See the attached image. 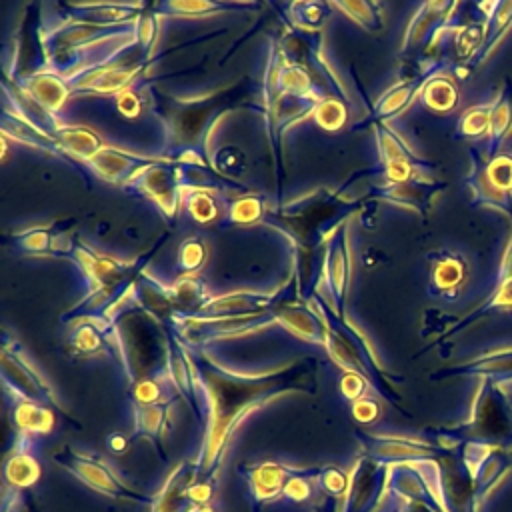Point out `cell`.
I'll return each mask as SVG.
<instances>
[{"mask_svg": "<svg viewBox=\"0 0 512 512\" xmlns=\"http://www.w3.org/2000/svg\"><path fill=\"white\" fill-rule=\"evenodd\" d=\"M182 200L190 218L198 224H212L220 216V208L212 196V190L182 188Z\"/></svg>", "mask_w": 512, "mask_h": 512, "instance_id": "26", "label": "cell"}, {"mask_svg": "<svg viewBox=\"0 0 512 512\" xmlns=\"http://www.w3.org/2000/svg\"><path fill=\"white\" fill-rule=\"evenodd\" d=\"M418 96H420V102L428 110H432L436 114H448L460 102V88L452 74L438 70L426 78Z\"/></svg>", "mask_w": 512, "mask_h": 512, "instance_id": "19", "label": "cell"}, {"mask_svg": "<svg viewBox=\"0 0 512 512\" xmlns=\"http://www.w3.org/2000/svg\"><path fill=\"white\" fill-rule=\"evenodd\" d=\"M54 138L58 140L60 152H68L70 156H76L86 164L104 148L102 140L84 126H60L54 132Z\"/></svg>", "mask_w": 512, "mask_h": 512, "instance_id": "22", "label": "cell"}, {"mask_svg": "<svg viewBox=\"0 0 512 512\" xmlns=\"http://www.w3.org/2000/svg\"><path fill=\"white\" fill-rule=\"evenodd\" d=\"M142 106H144L142 96L136 90H132L130 86L116 94V108L126 118H136L142 112Z\"/></svg>", "mask_w": 512, "mask_h": 512, "instance_id": "40", "label": "cell"}, {"mask_svg": "<svg viewBox=\"0 0 512 512\" xmlns=\"http://www.w3.org/2000/svg\"><path fill=\"white\" fill-rule=\"evenodd\" d=\"M288 10L292 14V20L304 32H318V28L324 24L328 16L326 4H320V2H296Z\"/></svg>", "mask_w": 512, "mask_h": 512, "instance_id": "33", "label": "cell"}, {"mask_svg": "<svg viewBox=\"0 0 512 512\" xmlns=\"http://www.w3.org/2000/svg\"><path fill=\"white\" fill-rule=\"evenodd\" d=\"M456 8H458L456 2H426V4H422L406 30L402 50L408 52L412 48L432 46L438 40V36L444 32V28H448L452 24Z\"/></svg>", "mask_w": 512, "mask_h": 512, "instance_id": "7", "label": "cell"}, {"mask_svg": "<svg viewBox=\"0 0 512 512\" xmlns=\"http://www.w3.org/2000/svg\"><path fill=\"white\" fill-rule=\"evenodd\" d=\"M264 214H266V206H264L260 196L242 194V196H238L236 200H232L228 204L226 218H228V222L248 226V224H254V222L262 220Z\"/></svg>", "mask_w": 512, "mask_h": 512, "instance_id": "30", "label": "cell"}, {"mask_svg": "<svg viewBox=\"0 0 512 512\" xmlns=\"http://www.w3.org/2000/svg\"><path fill=\"white\" fill-rule=\"evenodd\" d=\"M278 324H282L288 332L296 334L298 338H304L312 344H322L326 340V328L316 312L296 306V304H282L272 310Z\"/></svg>", "mask_w": 512, "mask_h": 512, "instance_id": "17", "label": "cell"}, {"mask_svg": "<svg viewBox=\"0 0 512 512\" xmlns=\"http://www.w3.org/2000/svg\"><path fill=\"white\" fill-rule=\"evenodd\" d=\"M366 382H368V380H366L362 374H358V372H346V374L342 376V380H340V392H342V396H344L346 400L354 402V400L366 396V394H364V392H366Z\"/></svg>", "mask_w": 512, "mask_h": 512, "instance_id": "42", "label": "cell"}, {"mask_svg": "<svg viewBox=\"0 0 512 512\" xmlns=\"http://www.w3.org/2000/svg\"><path fill=\"white\" fill-rule=\"evenodd\" d=\"M468 156L470 174L466 176V186L470 188L472 204L498 210L512 224V152L488 158L476 146H470Z\"/></svg>", "mask_w": 512, "mask_h": 512, "instance_id": "3", "label": "cell"}, {"mask_svg": "<svg viewBox=\"0 0 512 512\" xmlns=\"http://www.w3.org/2000/svg\"><path fill=\"white\" fill-rule=\"evenodd\" d=\"M188 366L196 374V386L204 392L208 410L206 438L194 468L202 478L212 480L218 470L222 450L244 416L258 410L270 398L288 390H304L308 368L304 362L284 366L276 372L258 376H238L214 364H194L186 352Z\"/></svg>", "mask_w": 512, "mask_h": 512, "instance_id": "1", "label": "cell"}, {"mask_svg": "<svg viewBox=\"0 0 512 512\" xmlns=\"http://www.w3.org/2000/svg\"><path fill=\"white\" fill-rule=\"evenodd\" d=\"M16 248L32 254L54 252V236L48 232V228H32L16 236Z\"/></svg>", "mask_w": 512, "mask_h": 512, "instance_id": "37", "label": "cell"}, {"mask_svg": "<svg viewBox=\"0 0 512 512\" xmlns=\"http://www.w3.org/2000/svg\"><path fill=\"white\" fill-rule=\"evenodd\" d=\"M512 134V80L506 78L498 96L492 100V118L486 144V156L492 158L502 152L504 142Z\"/></svg>", "mask_w": 512, "mask_h": 512, "instance_id": "18", "label": "cell"}, {"mask_svg": "<svg viewBox=\"0 0 512 512\" xmlns=\"http://www.w3.org/2000/svg\"><path fill=\"white\" fill-rule=\"evenodd\" d=\"M376 140H378L382 164H386V162H416V160H422L392 130H388L384 124H376Z\"/></svg>", "mask_w": 512, "mask_h": 512, "instance_id": "29", "label": "cell"}, {"mask_svg": "<svg viewBox=\"0 0 512 512\" xmlns=\"http://www.w3.org/2000/svg\"><path fill=\"white\" fill-rule=\"evenodd\" d=\"M22 92L46 112H58L72 90L66 78L52 70H42L22 82Z\"/></svg>", "mask_w": 512, "mask_h": 512, "instance_id": "15", "label": "cell"}, {"mask_svg": "<svg viewBox=\"0 0 512 512\" xmlns=\"http://www.w3.org/2000/svg\"><path fill=\"white\" fill-rule=\"evenodd\" d=\"M426 78H428V76L404 78L400 84H396L394 88H390V90L382 96V100L378 102V106H376V118L382 120V118H386V116H392V114L404 110V108L412 102V98H414L416 94H420V90H422Z\"/></svg>", "mask_w": 512, "mask_h": 512, "instance_id": "24", "label": "cell"}, {"mask_svg": "<svg viewBox=\"0 0 512 512\" xmlns=\"http://www.w3.org/2000/svg\"><path fill=\"white\" fill-rule=\"evenodd\" d=\"M352 416H354V420H358V422H362V424H372V422H376L378 420V416H380V402L378 400H374V398H370V396H362V398H358V400H354L352 402Z\"/></svg>", "mask_w": 512, "mask_h": 512, "instance_id": "41", "label": "cell"}, {"mask_svg": "<svg viewBox=\"0 0 512 512\" xmlns=\"http://www.w3.org/2000/svg\"><path fill=\"white\" fill-rule=\"evenodd\" d=\"M320 470H308L304 472H292L290 480L284 486V496L294 500V502H304L312 496V476L318 474Z\"/></svg>", "mask_w": 512, "mask_h": 512, "instance_id": "38", "label": "cell"}, {"mask_svg": "<svg viewBox=\"0 0 512 512\" xmlns=\"http://www.w3.org/2000/svg\"><path fill=\"white\" fill-rule=\"evenodd\" d=\"M214 166L224 178H238L246 170V158L236 146H222L214 156Z\"/></svg>", "mask_w": 512, "mask_h": 512, "instance_id": "35", "label": "cell"}, {"mask_svg": "<svg viewBox=\"0 0 512 512\" xmlns=\"http://www.w3.org/2000/svg\"><path fill=\"white\" fill-rule=\"evenodd\" d=\"M206 260V248L198 238H188L180 244L178 250V270L182 276L194 274Z\"/></svg>", "mask_w": 512, "mask_h": 512, "instance_id": "36", "label": "cell"}, {"mask_svg": "<svg viewBox=\"0 0 512 512\" xmlns=\"http://www.w3.org/2000/svg\"><path fill=\"white\" fill-rule=\"evenodd\" d=\"M126 186H130L132 190L156 202L168 218L176 214L178 204L182 200V184H180L176 160L174 162L152 160Z\"/></svg>", "mask_w": 512, "mask_h": 512, "instance_id": "5", "label": "cell"}, {"mask_svg": "<svg viewBox=\"0 0 512 512\" xmlns=\"http://www.w3.org/2000/svg\"><path fill=\"white\" fill-rule=\"evenodd\" d=\"M446 376H480L502 386L512 384V348L482 352L466 362L454 364L434 374V378H446Z\"/></svg>", "mask_w": 512, "mask_h": 512, "instance_id": "9", "label": "cell"}, {"mask_svg": "<svg viewBox=\"0 0 512 512\" xmlns=\"http://www.w3.org/2000/svg\"><path fill=\"white\" fill-rule=\"evenodd\" d=\"M476 8L484 16L486 38H484V46L472 66V72H474V68L482 66L486 62V58L492 56V52L498 48V44L508 34V30H512V2H502V0L500 2H480Z\"/></svg>", "mask_w": 512, "mask_h": 512, "instance_id": "16", "label": "cell"}, {"mask_svg": "<svg viewBox=\"0 0 512 512\" xmlns=\"http://www.w3.org/2000/svg\"><path fill=\"white\" fill-rule=\"evenodd\" d=\"M470 440L512 450V398L502 384L480 378L468 420L448 432H440L436 446L452 452Z\"/></svg>", "mask_w": 512, "mask_h": 512, "instance_id": "2", "label": "cell"}, {"mask_svg": "<svg viewBox=\"0 0 512 512\" xmlns=\"http://www.w3.org/2000/svg\"><path fill=\"white\" fill-rule=\"evenodd\" d=\"M150 162H152L150 158H142V156L112 148V146H104L88 164L104 180L128 184Z\"/></svg>", "mask_w": 512, "mask_h": 512, "instance_id": "12", "label": "cell"}, {"mask_svg": "<svg viewBox=\"0 0 512 512\" xmlns=\"http://www.w3.org/2000/svg\"><path fill=\"white\" fill-rule=\"evenodd\" d=\"M2 372L8 386L20 400H32L38 404H58L50 384L38 374V370L28 362L20 352H10L8 348L2 352Z\"/></svg>", "mask_w": 512, "mask_h": 512, "instance_id": "6", "label": "cell"}, {"mask_svg": "<svg viewBox=\"0 0 512 512\" xmlns=\"http://www.w3.org/2000/svg\"><path fill=\"white\" fill-rule=\"evenodd\" d=\"M168 426V404H152L136 408V434H144L156 446Z\"/></svg>", "mask_w": 512, "mask_h": 512, "instance_id": "27", "label": "cell"}, {"mask_svg": "<svg viewBox=\"0 0 512 512\" xmlns=\"http://www.w3.org/2000/svg\"><path fill=\"white\" fill-rule=\"evenodd\" d=\"M468 280V262L452 250L430 254V294L440 298H456Z\"/></svg>", "mask_w": 512, "mask_h": 512, "instance_id": "8", "label": "cell"}, {"mask_svg": "<svg viewBox=\"0 0 512 512\" xmlns=\"http://www.w3.org/2000/svg\"><path fill=\"white\" fill-rule=\"evenodd\" d=\"M236 4H222V2H164V4H156V12L160 14H168V16H202V14H212L218 10H226V8H234Z\"/></svg>", "mask_w": 512, "mask_h": 512, "instance_id": "32", "label": "cell"}, {"mask_svg": "<svg viewBox=\"0 0 512 512\" xmlns=\"http://www.w3.org/2000/svg\"><path fill=\"white\" fill-rule=\"evenodd\" d=\"M334 8L346 12L362 28L378 30L382 26V14H380L378 4H372V2H340V4H334Z\"/></svg>", "mask_w": 512, "mask_h": 512, "instance_id": "34", "label": "cell"}, {"mask_svg": "<svg viewBox=\"0 0 512 512\" xmlns=\"http://www.w3.org/2000/svg\"><path fill=\"white\" fill-rule=\"evenodd\" d=\"M348 248H346V228L334 232L332 244L324 258V280L328 282V290L334 298V316L340 312V304L344 300V292L348 286Z\"/></svg>", "mask_w": 512, "mask_h": 512, "instance_id": "13", "label": "cell"}, {"mask_svg": "<svg viewBox=\"0 0 512 512\" xmlns=\"http://www.w3.org/2000/svg\"><path fill=\"white\" fill-rule=\"evenodd\" d=\"M450 48L456 60V76L464 78L472 72V66L484 46L486 26L482 22H466V24H452L450 26Z\"/></svg>", "mask_w": 512, "mask_h": 512, "instance_id": "11", "label": "cell"}, {"mask_svg": "<svg viewBox=\"0 0 512 512\" xmlns=\"http://www.w3.org/2000/svg\"><path fill=\"white\" fill-rule=\"evenodd\" d=\"M318 482L322 484V488L332 494V496H348L350 490V476H346L342 470L330 466L318 472Z\"/></svg>", "mask_w": 512, "mask_h": 512, "instance_id": "39", "label": "cell"}, {"mask_svg": "<svg viewBox=\"0 0 512 512\" xmlns=\"http://www.w3.org/2000/svg\"><path fill=\"white\" fill-rule=\"evenodd\" d=\"M504 310H512V278L498 282L494 292L490 294V298H486L478 308L470 310L468 314L460 316L458 320H454V324L450 326V330L440 338V340H452L456 338L462 330H466L470 324L478 322L480 318L494 314V312H504ZM438 340V342H440Z\"/></svg>", "mask_w": 512, "mask_h": 512, "instance_id": "21", "label": "cell"}, {"mask_svg": "<svg viewBox=\"0 0 512 512\" xmlns=\"http://www.w3.org/2000/svg\"><path fill=\"white\" fill-rule=\"evenodd\" d=\"M444 186V182H438L434 178H414L402 184L380 186V196L396 206H404L410 210H418L420 214H426L430 212L434 200L440 196Z\"/></svg>", "mask_w": 512, "mask_h": 512, "instance_id": "10", "label": "cell"}, {"mask_svg": "<svg viewBox=\"0 0 512 512\" xmlns=\"http://www.w3.org/2000/svg\"><path fill=\"white\" fill-rule=\"evenodd\" d=\"M4 478L14 488H28V486L38 482V478H40V464H38V460L30 452L16 450L6 460Z\"/></svg>", "mask_w": 512, "mask_h": 512, "instance_id": "25", "label": "cell"}, {"mask_svg": "<svg viewBox=\"0 0 512 512\" xmlns=\"http://www.w3.org/2000/svg\"><path fill=\"white\" fill-rule=\"evenodd\" d=\"M54 460L66 468L68 472H72L76 478H80L86 486H90L92 490L110 496V498H122V500H132L138 504H146L152 506L154 498L150 496H142L140 492L132 490L128 484H124L102 460L92 458L88 454H78L74 450L62 448L58 454H54Z\"/></svg>", "mask_w": 512, "mask_h": 512, "instance_id": "4", "label": "cell"}, {"mask_svg": "<svg viewBox=\"0 0 512 512\" xmlns=\"http://www.w3.org/2000/svg\"><path fill=\"white\" fill-rule=\"evenodd\" d=\"M192 512H214V510L208 504H202V506H194Z\"/></svg>", "mask_w": 512, "mask_h": 512, "instance_id": "45", "label": "cell"}, {"mask_svg": "<svg viewBox=\"0 0 512 512\" xmlns=\"http://www.w3.org/2000/svg\"><path fill=\"white\" fill-rule=\"evenodd\" d=\"M108 446H110L112 452L122 454V452L128 448V438L122 436V434H112V436L108 438Z\"/></svg>", "mask_w": 512, "mask_h": 512, "instance_id": "44", "label": "cell"}, {"mask_svg": "<svg viewBox=\"0 0 512 512\" xmlns=\"http://www.w3.org/2000/svg\"><path fill=\"white\" fill-rule=\"evenodd\" d=\"M292 472H294L292 468H286L274 462H262L258 466H252L248 482H250L254 500L268 502L278 498L284 492V486L290 480Z\"/></svg>", "mask_w": 512, "mask_h": 512, "instance_id": "20", "label": "cell"}, {"mask_svg": "<svg viewBox=\"0 0 512 512\" xmlns=\"http://www.w3.org/2000/svg\"><path fill=\"white\" fill-rule=\"evenodd\" d=\"M510 278H512V224H510V236H508L502 260H500V266H498L496 284L504 282V280H510Z\"/></svg>", "mask_w": 512, "mask_h": 512, "instance_id": "43", "label": "cell"}, {"mask_svg": "<svg viewBox=\"0 0 512 512\" xmlns=\"http://www.w3.org/2000/svg\"><path fill=\"white\" fill-rule=\"evenodd\" d=\"M314 118L318 122L320 128L324 130H340L348 118V112H346V106L344 102L336 96V94H330V96H324L316 106H314Z\"/></svg>", "mask_w": 512, "mask_h": 512, "instance_id": "31", "label": "cell"}, {"mask_svg": "<svg viewBox=\"0 0 512 512\" xmlns=\"http://www.w3.org/2000/svg\"><path fill=\"white\" fill-rule=\"evenodd\" d=\"M14 424L22 434H48L54 428V412L32 400H16Z\"/></svg>", "mask_w": 512, "mask_h": 512, "instance_id": "23", "label": "cell"}, {"mask_svg": "<svg viewBox=\"0 0 512 512\" xmlns=\"http://www.w3.org/2000/svg\"><path fill=\"white\" fill-rule=\"evenodd\" d=\"M272 294H258V292H230L226 296L210 298L196 314L204 318H218V316H238L250 312H262L272 304Z\"/></svg>", "mask_w": 512, "mask_h": 512, "instance_id": "14", "label": "cell"}, {"mask_svg": "<svg viewBox=\"0 0 512 512\" xmlns=\"http://www.w3.org/2000/svg\"><path fill=\"white\" fill-rule=\"evenodd\" d=\"M490 118H492V102L470 106L458 118L456 132L458 136H464V138H480L490 132Z\"/></svg>", "mask_w": 512, "mask_h": 512, "instance_id": "28", "label": "cell"}]
</instances>
